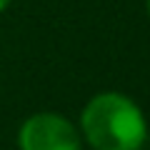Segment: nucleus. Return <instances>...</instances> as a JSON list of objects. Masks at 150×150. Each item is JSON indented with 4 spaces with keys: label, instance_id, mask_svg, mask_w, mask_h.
I'll return each mask as SVG.
<instances>
[{
    "label": "nucleus",
    "instance_id": "f257e3e1",
    "mask_svg": "<svg viewBox=\"0 0 150 150\" xmlns=\"http://www.w3.org/2000/svg\"><path fill=\"white\" fill-rule=\"evenodd\" d=\"M75 125L90 150H143L150 135L143 108L120 90L95 93Z\"/></svg>",
    "mask_w": 150,
    "mask_h": 150
},
{
    "label": "nucleus",
    "instance_id": "f03ea898",
    "mask_svg": "<svg viewBox=\"0 0 150 150\" xmlns=\"http://www.w3.org/2000/svg\"><path fill=\"white\" fill-rule=\"evenodd\" d=\"M18 150H83L78 125L63 112L40 110L18 128Z\"/></svg>",
    "mask_w": 150,
    "mask_h": 150
},
{
    "label": "nucleus",
    "instance_id": "7ed1b4c3",
    "mask_svg": "<svg viewBox=\"0 0 150 150\" xmlns=\"http://www.w3.org/2000/svg\"><path fill=\"white\" fill-rule=\"evenodd\" d=\"M10 3H13V0H0V15H3L8 8H10Z\"/></svg>",
    "mask_w": 150,
    "mask_h": 150
},
{
    "label": "nucleus",
    "instance_id": "20e7f679",
    "mask_svg": "<svg viewBox=\"0 0 150 150\" xmlns=\"http://www.w3.org/2000/svg\"><path fill=\"white\" fill-rule=\"evenodd\" d=\"M145 10H148V18H150V0H145Z\"/></svg>",
    "mask_w": 150,
    "mask_h": 150
}]
</instances>
